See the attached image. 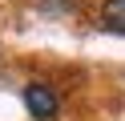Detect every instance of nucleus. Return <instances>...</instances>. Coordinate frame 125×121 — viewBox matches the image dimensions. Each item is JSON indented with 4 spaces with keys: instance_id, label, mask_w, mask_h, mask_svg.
<instances>
[{
    "instance_id": "nucleus-1",
    "label": "nucleus",
    "mask_w": 125,
    "mask_h": 121,
    "mask_svg": "<svg viewBox=\"0 0 125 121\" xmlns=\"http://www.w3.org/2000/svg\"><path fill=\"white\" fill-rule=\"evenodd\" d=\"M24 105H28V113L36 121H52L57 117V93L49 85H28L24 89Z\"/></svg>"
},
{
    "instance_id": "nucleus-2",
    "label": "nucleus",
    "mask_w": 125,
    "mask_h": 121,
    "mask_svg": "<svg viewBox=\"0 0 125 121\" xmlns=\"http://www.w3.org/2000/svg\"><path fill=\"white\" fill-rule=\"evenodd\" d=\"M101 28L125 36V0H105V8H101Z\"/></svg>"
}]
</instances>
